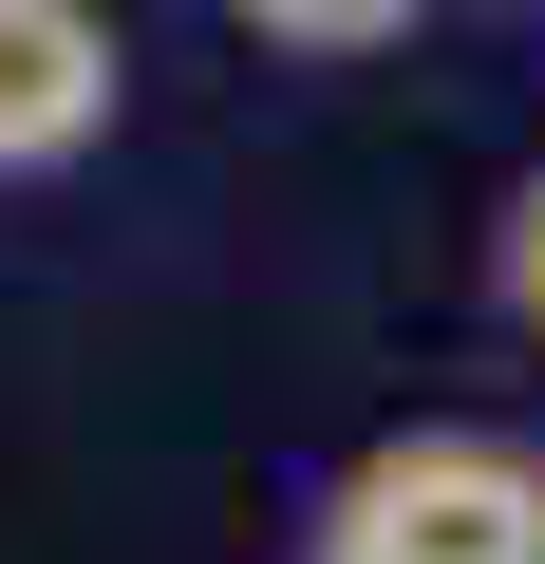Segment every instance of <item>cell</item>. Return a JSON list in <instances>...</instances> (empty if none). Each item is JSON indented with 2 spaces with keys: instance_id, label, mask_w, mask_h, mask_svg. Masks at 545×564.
<instances>
[{
  "instance_id": "cell-1",
  "label": "cell",
  "mask_w": 545,
  "mask_h": 564,
  "mask_svg": "<svg viewBox=\"0 0 545 564\" xmlns=\"http://www.w3.org/2000/svg\"><path fill=\"white\" fill-rule=\"evenodd\" d=\"M320 564H545V452L508 433H395L339 470Z\"/></svg>"
},
{
  "instance_id": "cell-2",
  "label": "cell",
  "mask_w": 545,
  "mask_h": 564,
  "mask_svg": "<svg viewBox=\"0 0 545 564\" xmlns=\"http://www.w3.org/2000/svg\"><path fill=\"white\" fill-rule=\"evenodd\" d=\"M113 132V20L95 0H0V170H76Z\"/></svg>"
},
{
  "instance_id": "cell-3",
  "label": "cell",
  "mask_w": 545,
  "mask_h": 564,
  "mask_svg": "<svg viewBox=\"0 0 545 564\" xmlns=\"http://www.w3.org/2000/svg\"><path fill=\"white\" fill-rule=\"evenodd\" d=\"M226 20L283 57H377V39H414V0H226Z\"/></svg>"
},
{
  "instance_id": "cell-4",
  "label": "cell",
  "mask_w": 545,
  "mask_h": 564,
  "mask_svg": "<svg viewBox=\"0 0 545 564\" xmlns=\"http://www.w3.org/2000/svg\"><path fill=\"white\" fill-rule=\"evenodd\" d=\"M489 282H508V321H526V339H545V170H526V188H508V245H489Z\"/></svg>"
}]
</instances>
